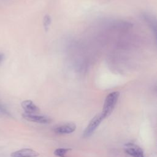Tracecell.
I'll use <instances>...</instances> for the list:
<instances>
[{"label":"cell","instance_id":"cell-1","mask_svg":"<svg viewBox=\"0 0 157 157\" xmlns=\"http://www.w3.org/2000/svg\"><path fill=\"white\" fill-rule=\"evenodd\" d=\"M120 93L118 91H113L109 93L105 98L104 104L103 105L102 111L101 113L104 119L109 117L113 110L115 108V106L118 101Z\"/></svg>","mask_w":157,"mask_h":157},{"label":"cell","instance_id":"cell-2","mask_svg":"<svg viewBox=\"0 0 157 157\" xmlns=\"http://www.w3.org/2000/svg\"><path fill=\"white\" fill-rule=\"evenodd\" d=\"M104 119L101 113L96 115L92 120L90 121V123L86 128L85 130L83 132V136L84 137H88L92 135L94 131L96 129L98 126L100 124L101 122Z\"/></svg>","mask_w":157,"mask_h":157},{"label":"cell","instance_id":"cell-3","mask_svg":"<svg viewBox=\"0 0 157 157\" xmlns=\"http://www.w3.org/2000/svg\"><path fill=\"white\" fill-rule=\"evenodd\" d=\"M126 153L132 157H145L143 150L137 145L128 143L125 145Z\"/></svg>","mask_w":157,"mask_h":157},{"label":"cell","instance_id":"cell-4","mask_svg":"<svg viewBox=\"0 0 157 157\" xmlns=\"http://www.w3.org/2000/svg\"><path fill=\"white\" fill-rule=\"evenodd\" d=\"M39 155L38 152L31 148H22L10 154L11 157H37Z\"/></svg>","mask_w":157,"mask_h":157},{"label":"cell","instance_id":"cell-5","mask_svg":"<svg viewBox=\"0 0 157 157\" xmlns=\"http://www.w3.org/2000/svg\"><path fill=\"white\" fill-rule=\"evenodd\" d=\"M22 116L25 120L32 122L42 124H46L50 122V119L48 117L43 115H38L36 114H28L24 113Z\"/></svg>","mask_w":157,"mask_h":157},{"label":"cell","instance_id":"cell-6","mask_svg":"<svg viewBox=\"0 0 157 157\" xmlns=\"http://www.w3.org/2000/svg\"><path fill=\"white\" fill-rule=\"evenodd\" d=\"M23 109L25 110V113L36 114L39 112V108L34 104L31 100H25L21 104Z\"/></svg>","mask_w":157,"mask_h":157},{"label":"cell","instance_id":"cell-7","mask_svg":"<svg viewBox=\"0 0 157 157\" xmlns=\"http://www.w3.org/2000/svg\"><path fill=\"white\" fill-rule=\"evenodd\" d=\"M76 129V125L74 123H67L56 128L54 131L58 134H71Z\"/></svg>","mask_w":157,"mask_h":157},{"label":"cell","instance_id":"cell-8","mask_svg":"<svg viewBox=\"0 0 157 157\" xmlns=\"http://www.w3.org/2000/svg\"><path fill=\"white\" fill-rule=\"evenodd\" d=\"M143 18L147 24L148 25L149 28H151V31L153 32L155 36H156V19L153 17L151 15L148 13H144L143 15Z\"/></svg>","mask_w":157,"mask_h":157},{"label":"cell","instance_id":"cell-9","mask_svg":"<svg viewBox=\"0 0 157 157\" xmlns=\"http://www.w3.org/2000/svg\"><path fill=\"white\" fill-rule=\"evenodd\" d=\"M71 149V148H59L56 149L54 151V155L59 156V157H66V155L67 152H69Z\"/></svg>","mask_w":157,"mask_h":157},{"label":"cell","instance_id":"cell-10","mask_svg":"<svg viewBox=\"0 0 157 157\" xmlns=\"http://www.w3.org/2000/svg\"><path fill=\"white\" fill-rule=\"evenodd\" d=\"M51 17L48 15H46L44 18V28L45 29V30L47 31L48 28V26H50V23H51Z\"/></svg>","mask_w":157,"mask_h":157},{"label":"cell","instance_id":"cell-11","mask_svg":"<svg viewBox=\"0 0 157 157\" xmlns=\"http://www.w3.org/2000/svg\"><path fill=\"white\" fill-rule=\"evenodd\" d=\"M4 54L2 53H0V63H2V61L4 60Z\"/></svg>","mask_w":157,"mask_h":157}]
</instances>
